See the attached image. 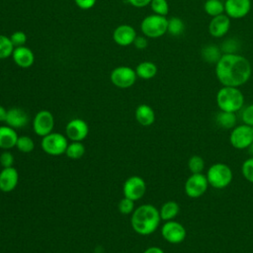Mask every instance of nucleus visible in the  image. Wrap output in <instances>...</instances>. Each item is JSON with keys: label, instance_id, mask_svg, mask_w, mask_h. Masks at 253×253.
<instances>
[{"label": "nucleus", "instance_id": "c85d7f7f", "mask_svg": "<svg viewBox=\"0 0 253 253\" xmlns=\"http://www.w3.org/2000/svg\"><path fill=\"white\" fill-rule=\"evenodd\" d=\"M15 46L13 45L10 38L0 35V59L8 58L12 55Z\"/></svg>", "mask_w": 253, "mask_h": 253}, {"label": "nucleus", "instance_id": "72a5a7b5", "mask_svg": "<svg viewBox=\"0 0 253 253\" xmlns=\"http://www.w3.org/2000/svg\"><path fill=\"white\" fill-rule=\"evenodd\" d=\"M118 209H119V211L123 214L132 213V211H134V201L124 197V199H122L119 202Z\"/></svg>", "mask_w": 253, "mask_h": 253}, {"label": "nucleus", "instance_id": "79ce46f5", "mask_svg": "<svg viewBox=\"0 0 253 253\" xmlns=\"http://www.w3.org/2000/svg\"><path fill=\"white\" fill-rule=\"evenodd\" d=\"M6 116H7V110L3 106L0 105V123L5 122Z\"/></svg>", "mask_w": 253, "mask_h": 253}, {"label": "nucleus", "instance_id": "37998d69", "mask_svg": "<svg viewBox=\"0 0 253 253\" xmlns=\"http://www.w3.org/2000/svg\"><path fill=\"white\" fill-rule=\"evenodd\" d=\"M248 151H249V153L253 156V141H252V143L249 145V147H248Z\"/></svg>", "mask_w": 253, "mask_h": 253}, {"label": "nucleus", "instance_id": "39448f33", "mask_svg": "<svg viewBox=\"0 0 253 253\" xmlns=\"http://www.w3.org/2000/svg\"><path fill=\"white\" fill-rule=\"evenodd\" d=\"M168 19L165 16H160L156 14L146 16L141 24L140 30L142 34L147 38H159L167 33Z\"/></svg>", "mask_w": 253, "mask_h": 253}, {"label": "nucleus", "instance_id": "4be33fe9", "mask_svg": "<svg viewBox=\"0 0 253 253\" xmlns=\"http://www.w3.org/2000/svg\"><path fill=\"white\" fill-rule=\"evenodd\" d=\"M222 55L221 48L213 43L206 44L202 47L201 50V56L204 61L210 64H214L219 60V58Z\"/></svg>", "mask_w": 253, "mask_h": 253}, {"label": "nucleus", "instance_id": "f704fd0d", "mask_svg": "<svg viewBox=\"0 0 253 253\" xmlns=\"http://www.w3.org/2000/svg\"><path fill=\"white\" fill-rule=\"evenodd\" d=\"M9 38H10V40H11V42H12V43L15 47L22 46L27 42V35L22 31L14 32Z\"/></svg>", "mask_w": 253, "mask_h": 253}, {"label": "nucleus", "instance_id": "0eeeda50", "mask_svg": "<svg viewBox=\"0 0 253 253\" xmlns=\"http://www.w3.org/2000/svg\"><path fill=\"white\" fill-rule=\"evenodd\" d=\"M230 144L236 149H246L253 141V126L242 124L235 126L229 135Z\"/></svg>", "mask_w": 253, "mask_h": 253}, {"label": "nucleus", "instance_id": "4468645a", "mask_svg": "<svg viewBox=\"0 0 253 253\" xmlns=\"http://www.w3.org/2000/svg\"><path fill=\"white\" fill-rule=\"evenodd\" d=\"M66 137L71 141H82L89 133V126L82 119H73L65 126Z\"/></svg>", "mask_w": 253, "mask_h": 253}, {"label": "nucleus", "instance_id": "e433bc0d", "mask_svg": "<svg viewBox=\"0 0 253 253\" xmlns=\"http://www.w3.org/2000/svg\"><path fill=\"white\" fill-rule=\"evenodd\" d=\"M14 164V156L13 154L8 151V150H4L1 154H0V165L3 168H8V167H12Z\"/></svg>", "mask_w": 253, "mask_h": 253}, {"label": "nucleus", "instance_id": "f257e3e1", "mask_svg": "<svg viewBox=\"0 0 253 253\" xmlns=\"http://www.w3.org/2000/svg\"><path fill=\"white\" fill-rule=\"evenodd\" d=\"M250 61L238 53H222L215 63V76L222 86L240 87L251 77Z\"/></svg>", "mask_w": 253, "mask_h": 253}, {"label": "nucleus", "instance_id": "7c9ffc66", "mask_svg": "<svg viewBox=\"0 0 253 253\" xmlns=\"http://www.w3.org/2000/svg\"><path fill=\"white\" fill-rule=\"evenodd\" d=\"M188 168L192 174L203 173L205 170V160L200 155H193L188 160Z\"/></svg>", "mask_w": 253, "mask_h": 253}, {"label": "nucleus", "instance_id": "b1692460", "mask_svg": "<svg viewBox=\"0 0 253 253\" xmlns=\"http://www.w3.org/2000/svg\"><path fill=\"white\" fill-rule=\"evenodd\" d=\"M179 211H180V206L177 202L167 201L161 206L159 210V214L162 220L168 221V220H173L178 215Z\"/></svg>", "mask_w": 253, "mask_h": 253}, {"label": "nucleus", "instance_id": "f03ea898", "mask_svg": "<svg viewBox=\"0 0 253 253\" xmlns=\"http://www.w3.org/2000/svg\"><path fill=\"white\" fill-rule=\"evenodd\" d=\"M160 220L159 210L150 204H144L134 209L131 213L130 224L136 233L149 235L158 228Z\"/></svg>", "mask_w": 253, "mask_h": 253}, {"label": "nucleus", "instance_id": "473e14b6", "mask_svg": "<svg viewBox=\"0 0 253 253\" xmlns=\"http://www.w3.org/2000/svg\"><path fill=\"white\" fill-rule=\"evenodd\" d=\"M241 173L245 180L253 183V156L246 159L241 166Z\"/></svg>", "mask_w": 253, "mask_h": 253}, {"label": "nucleus", "instance_id": "9b49d317", "mask_svg": "<svg viewBox=\"0 0 253 253\" xmlns=\"http://www.w3.org/2000/svg\"><path fill=\"white\" fill-rule=\"evenodd\" d=\"M135 70L128 66H119L111 72V81L118 88L126 89L131 87L136 80Z\"/></svg>", "mask_w": 253, "mask_h": 253}, {"label": "nucleus", "instance_id": "c9c22d12", "mask_svg": "<svg viewBox=\"0 0 253 253\" xmlns=\"http://www.w3.org/2000/svg\"><path fill=\"white\" fill-rule=\"evenodd\" d=\"M241 120L243 124L253 126V104L246 106L241 113Z\"/></svg>", "mask_w": 253, "mask_h": 253}, {"label": "nucleus", "instance_id": "dca6fc26", "mask_svg": "<svg viewBox=\"0 0 253 253\" xmlns=\"http://www.w3.org/2000/svg\"><path fill=\"white\" fill-rule=\"evenodd\" d=\"M19 182V173L15 167L3 168L0 171V191L9 193L15 190Z\"/></svg>", "mask_w": 253, "mask_h": 253}, {"label": "nucleus", "instance_id": "7ed1b4c3", "mask_svg": "<svg viewBox=\"0 0 253 253\" xmlns=\"http://www.w3.org/2000/svg\"><path fill=\"white\" fill-rule=\"evenodd\" d=\"M216 105L220 111L236 113L244 105V95L238 87L222 86L216 93Z\"/></svg>", "mask_w": 253, "mask_h": 253}, {"label": "nucleus", "instance_id": "aec40b11", "mask_svg": "<svg viewBox=\"0 0 253 253\" xmlns=\"http://www.w3.org/2000/svg\"><path fill=\"white\" fill-rule=\"evenodd\" d=\"M19 135L17 134L15 128L9 126H0V148L4 150H9L16 146L17 139Z\"/></svg>", "mask_w": 253, "mask_h": 253}, {"label": "nucleus", "instance_id": "412c9836", "mask_svg": "<svg viewBox=\"0 0 253 253\" xmlns=\"http://www.w3.org/2000/svg\"><path fill=\"white\" fill-rule=\"evenodd\" d=\"M134 117L136 122L143 126H149L155 121V113L153 109L146 104L137 106L134 112Z\"/></svg>", "mask_w": 253, "mask_h": 253}, {"label": "nucleus", "instance_id": "5701e85b", "mask_svg": "<svg viewBox=\"0 0 253 253\" xmlns=\"http://www.w3.org/2000/svg\"><path fill=\"white\" fill-rule=\"evenodd\" d=\"M215 122L218 126H220L224 129H232L236 126V123H237L236 113L219 111L216 114Z\"/></svg>", "mask_w": 253, "mask_h": 253}, {"label": "nucleus", "instance_id": "6ab92c4d", "mask_svg": "<svg viewBox=\"0 0 253 253\" xmlns=\"http://www.w3.org/2000/svg\"><path fill=\"white\" fill-rule=\"evenodd\" d=\"M12 57L15 63L22 68H28L32 66L35 61V55L33 51L25 45L15 47L12 53Z\"/></svg>", "mask_w": 253, "mask_h": 253}, {"label": "nucleus", "instance_id": "bb28decb", "mask_svg": "<svg viewBox=\"0 0 253 253\" xmlns=\"http://www.w3.org/2000/svg\"><path fill=\"white\" fill-rule=\"evenodd\" d=\"M85 153V146L82 141H71L68 143L65 154L70 159H79Z\"/></svg>", "mask_w": 253, "mask_h": 253}, {"label": "nucleus", "instance_id": "cd10ccee", "mask_svg": "<svg viewBox=\"0 0 253 253\" xmlns=\"http://www.w3.org/2000/svg\"><path fill=\"white\" fill-rule=\"evenodd\" d=\"M185 31V24L184 21L179 17H172L168 19L167 24V33H169L171 36L178 37L183 34Z\"/></svg>", "mask_w": 253, "mask_h": 253}, {"label": "nucleus", "instance_id": "f3484780", "mask_svg": "<svg viewBox=\"0 0 253 253\" xmlns=\"http://www.w3.org/2000/svg\"><path fill=\"white\" fill-rule=\"evenodd\" d=\"M136 38L135 30L129 25H121L117 27L113 33V40L119 45L126 46L133 43Z\"/></svg>", "mask_w": 253, "mask_h": 253}, {"label": "nucleus", "instance_id": "9d476101", "mask_svg": "<svg viewBox=\"0 0 253 253\" xmlns=\"http://www.w3.org/2000/svg\"><path fill=\"white\" fill-rule=\"evenodd\" d=\"M146 192V183L140 176H130L128 177L123 186V193L126 198L132 201L140 200Z\"/></svg>", "mask_w": 253, "mask_h": 253}, {"label": "nucleus", "instance_id": "423d86ee", "mask_svg": "<svg viewBox=\"0 0 253 253\" xmlns=\"http://www.w3.org/2000/svg\"><path fill=\"white\" fill-rule=\"evenodd\" d=\"M68 141L67 137L59 132H50L43 136L41 142L42 150L52 156H58L65 153Z\"/></svg>", "mask_w": 253, "mask_h": 253}, {"label": "nucleus", "instance_id": "c756f323", "mask_svg": "<svg viewBox=\"0 0 253 253\" xmlns=\"http://www.w3.org/2000/svg\"><path fill=\"white\" fill-rule=\"evenodd\" d=\"M15 147H17V149L23 153H30L35 148V142L33 138L28 135H20L17 139Z\"/></svg>", "mask_w": 253, "mask_h": 253}, {"label": "nucleus", "instance_id": "ddd939ff", "mask_svg": "<svg viewBox=\"0 0 253 253\" xmlns=\"http://www.w3.org/2000/svg\"><path fill=\"white\" fill-rule=\"evenodd\" d=\"M251 0H225L224 14L230 19H242L251 10Z\"/></svg>", "mask_w": 253, "mask_h": 253}, {"label": "nucleus", "instance_id": "393cba45", "mask_svg": "<svg viewBox=\"0 0 253 253\" xmlns=\"http://www.w3.org/2000/svg\"><path fill=\"white\" fill-rule=\"evenodd\" d=\"M136 75L144 80L153 78L157 73V66L152 61H142L135 68Z\"/></svg>", "mask_w": 253, "mask_h": 253}, {"label": "nucleus", "instance_id": "6e6552de", "mask_svg": "<svg viewBox=\"0 0 253 253\" xmlns=\"http://www.w3.org/2000/svg\"><path fill=\"white\" fill-rule=\"evenodd\" d=\"M209 182L207 176L203 173L192 174L185 182L184 190L189 198L197 199L204 196L209 188Z\"/></svg>", "mask_w": 253, "mask_h": 253}, {"label": "nucleus", "instance_id": "1a4fd4ad", "mask_svg": "<svg viewBox=\"0 0 253 253\" xmlns=\"http://www.w3.org/2000/svg\"><path fill=\"white\" fill-rule=\"evenodd\" d=\"M162 237L171 244L182 243L187 235L184 225L176 220H168L161 227Z\"/></svg>", "mask_w": 253, "mask_h": 253}, {"label": "nucleus", "instance_id": "ea45409f", "mask_svg": "<svg viewBox=\"0 0 253 253\" xmlns=\"http://www.w3.org/2000/svg\"><path fill=\"white\" fill-rule=\"evenodd\" d=\"M127 2L136 8H142L149 5L151 0H127Z\"/></svg>", "mask_w": 253, "mask_h": 253}, {"label": "nucleus", "instance_id": "2f4dec72", "mask_svg": "<svg viewBox=\"0 0 253 253\" xmlns=\"http://www.w3.org/2000/svg\"><path fill=\"white\" fill-rule=\"evenodd\" d=\"M149 5L156 15L166 16L169 13V4L167 0H151Z\"/></svg>", "mask_w": 253, "mask_h": 253}, {"label": "nucleus", "instance_id": "f8f14e48", "mask_svg": "<svg viewBox=\"0 0 253 253\" xmlns=\"http://www.w3.org/2000/svg\"><path fill=\"white\" fill-rule=\"evenodd\" d=\"M54 126L53 115L47 110L38 112L33 120V129L39 136H45L52 132Z\"/></svg>", "mask_w": 253, "mask_h": 253}, {"label": "nucleus", "instance_id": "a19ab883", "mask_svg": "<svg viewBox=\"0 0 253 253\" xmlns=\"http://www.w3.org/2000/svg\"><path fill=\"white\" fill-rule=\"evenodd\" d=\"M143 253H165L160 247L158 246H150L148 248H146Z\"/></svg>", "mask_w": 253, "mask_h": 253}, {"label": "nucleus", "instance_id": "a878e982", "mask_svg": "<svg viewBox=\"0 0 253 253\" xmlns=\"http://www.w3.org/2000/svg\"><path fill=\"white\" fill-rule=\"evenodd\" d=\"M204 10L211 18L218 16L224 13V2L221 0H207L204 4Z\"/></svg>", "mask_w": 253, "mask_h": 253}, {"label": "nucleus", "instance_id": "20e7f679", "mask_svg": "<svg viewBox=\"0 0 253 253\" xmlns=\"http://www.w3.org/2000/svg\"><path fill=\"white\" fill-rule=\"evenodd\" d=\"M206 176L210 186L214 189H224L231 183L233 173L227 164L217 162L209 167Z\"/></svg>", "mask_w": 253, "mask_h": 253}, {"label": "nucleus", "instance_id": "4c0bfd02", "mask_svg": "<svg viewBox=\"0 0 253 253\" xmlns=\"http://www.w3.org/2000/svg\"><path fill=\"white\" fill-rule=\"evenodd\" d=\"M75 4L83 10H88L94 7L96 0H74Z\"/></svg>", "mask_w": 253, "mask_h": 253}, {"label": "nucleus", "instance_id": "a211bd4d", "mask_svg": "<svg viewBox=\"0 0 253 253\" xmlns=\"http://www.w3.org/2000/svg\"><path fill=\"white\" fill-rule=\"evenodd\" d=\"M28 114L21 108H11L7 110L5 123L13 128H22L28 124Z\"/></svg>", "mask_w": 253, "mask_h": 253}, {"label": "nucleus", "instance_id": "58836bf2", "mask_svg": "<svg viewBox=\"0 0 253 253\" xmlns=\"http://www.w3.org/2000/svg\"><path fill=\"white\" fill-rule=\"evenodd\" d=\"M148 44V42L146 40L145 37H141V36H136V38L133 41V45L137 48V49H144Z\"/></svg>", "mask_w": 253, "mask_h": 253}, {"label": "nucleus", "instance_id": "2eb2a0df", "mask_svg": "<svg viewBox=\"0 0 253 253\" xmlns=\"http://www.w3.org/2000/svg\"><path fill=\"white\" fill-rule=\"evenodd\" d=\"M230 29V18L226 14L212 17L209 24V33L213 38L225 36Z\"/></svg>", "mask_w": 253, "mask_h": 253}]
</instances>
